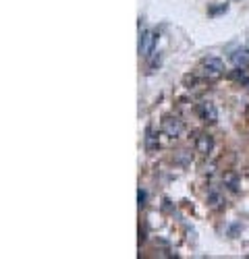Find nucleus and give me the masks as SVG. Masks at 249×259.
Here are the masks:
<instances>
[{
  "label": "nucleus",
  "instance_id": "nucleus-1",
  "mask_svg": "<svg viewBox=\"0 0 249 259\" xmlns=\"http://www.w3.org/2000/svg\"><path fill=\"white\" fill-rule=\"evenodd\" d=\"M199 73H201V77H205V79L216 81V79H220L222 73H224V64H222V60L216 58V56H208V58H203L201 64H199Z\"/></svg>",
  "mask_w": 249,
  "mask_h": 259
},
{
  "label": "nucleus",
  "instance_id": "nucleus-2",
  "mask_svg": "<svg viewBox=\"0 0 249 259\" xmlns=\"http://www.w3.org/2000/svg\"><path fill=\"white\" fill-rule=\"evenodd\" d=\"M183 120L177 116H166L162 120V133L169 137V139H179L183 135Z\"/></svg>",
  "mask_w": 249,
  "mask_h": 259
},
{
  "label": "nucleus",
  "instance_id": "nucleus-3",
  "mask_svg": "<svg viewBox=\"0 0 249 259\" xmlns=\"http://www.w3.org/2000/svg\"><path fill=\"white\" fill-rule=\"evenodd\" d=\"M197 114H199V118H201L203 122H208V124H214V122L218 120L216 106H214L212 102H208V100H203V102L197 104Z\"/></svg>",
  "mask_w": 249,
  "mask_h": 259
},
{
  "label": "nucleus",
  "instance_id": "nucleus-4",
  "mask_svg": "<svg viewBox=\"0 0 249 259\" xmlns=\"http://www.w3.org/2000/svg\"><path fill=\"white\" fill-rule=\"evenodd\" d=\"M154 48H156V33L154 31H143L141 37H139V54L148 58V56L154 54Z\"/></svg>",
  "mask_w": 249,
  "mask_h": 259
},
{
  "label": "nucleus",
  "instance_id": "nucleus-5",
  "mask_svg": "<svg viewBox=\"0 0 249 259\" xmlns=\"http://www.w3.org/2000/svg\"><path fill=\"white\" fill-rule=\"evenodd\" d=\"M195 149H197V154H201V156H210L212 149H214V137L208 135V133L197 135V139H195Z\"/></svg>",
  "mask_w": 249,
  "mask_h": 259
},
{
  "label": "nucleus",
  "instance_id": "nucleus-6",
  "mask_svg": "<svg viewBox=\"0 0 249 259\" xmlns=\"http://www.w3.org/2000/svg\"><path fill=\"white\" fill-rule=\"evenodd\" d=\"M208 203H210V207H214V209H222L224 207V195H222V191L218 187L208 189Z\"/></svg>",
  "mask_w": 249,
  "mask_h": 259
},
{
  "label": "nucleus",
  "instance_id": "nucleus-7",
  "mask_svg": "<svg viewBox=\"0 0 249 259\" xmlns=\"http://www.w3.org/2000/svg\"><path fill=\"white\" fill-rule=\"evenodd\" d=\"M222 185H224L228 191L239 193V189H241V181H239V175H237V172H233V170L224 172V175H222Z\"/></svg>",
  "mask_w": 249,
  "mask_h": 259
},
{
  "label": "nucleus",
  "instance_id": "nucleus-8",
  "mask_svg": "<svg viewBox=\"0 0 249 259\" xmlns=\"http://www.w3.org/2000/svg\"><path fill=\"white\" fill-rule=\"evenodd\" d=\"M158 147H160V143H158L156 133L152 131V128H148V133H145V149H148L150 154H156Z\"/></svg>",
  "mask_w": 249,
  "mask_h": 259
},
{
  "label": "nucleus",
  "instance_id": "nucleus-9",
  "mask_svg": "<svg viewBox=\"0 0 249 259\" xmlns=\"http://www.w3.org/2000/svg\"><path fill=\"white\" fill-rule=\"evenodd\" d=\"M231 60L237 64V67H245V64L249 62V48H241L237 52L231 54Z\"/></svg>",
  "mask_w": 249,
  "mask_h": 259
},
{
  "label": "nucleus",
  "instance_id": "nucleus-10",
  "mask_svg": "<svg viewBox=\"0 0 249 259\" xmlns=\"http://www.w3.org/2000/svg\"><path fill=\"white\" fill-rule=\"evenodd\" d=\"M231 77H233V81H237V83H241V85H249V71H247L245 67H237V69L231 73Z\"/></svg>",
  "mask_w": 249,
  "mask_h": 259
},
{
  "label": "nucleus",
  "instance_id": "nucleus-11",
  "mask_svg": "<svg viewBox=\"0 0 249 259\" xmlns=\"http://www.w3.org/2000/svg\"><path fill=\"white\" fill-rule=\"evenodd\" d=\"M137 199H139V207H143V205H145V199H148V195H145V191H141V189H139Z\"/></svg>",
  "mask_w": 249,
  "mask_h": 259
}]
</instances>
